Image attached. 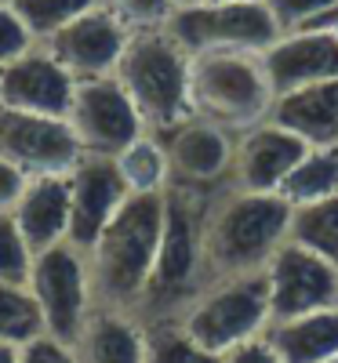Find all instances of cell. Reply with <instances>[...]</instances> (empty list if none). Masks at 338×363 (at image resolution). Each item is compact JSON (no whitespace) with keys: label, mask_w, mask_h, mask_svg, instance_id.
Listing matches in <instances>:
<instances>
[{"label":"cell","mask_w":338,"mask_h":363,"mask_svg":"<svg viewBox=\"0 0 338 363\" xmlns=\"http://www.w3.org/2000/svg\"><path fill=\"white\" fill-rule=\"evenodd\" d=\"M219 189L186 186L171 182L164 189V229L160 247L153 262V277L138 301L135 316L142 323L178 320L182 309L207 287V265H204V218L207 203Z\"/></svg>","instance_id":"cell-1"},{"label":"cell","mask_w":338,"mask_h":363,"mask_svg":"<svg viewBox=\"0 0 338 363\" xmlns=\"http://www.w3.org/2000/svg\"><path fill=\"white\" fill-rule=\"evenodd\" d=\"M291 229V203L280 193H248L222 186L204 218L207 284L266 272Z\"/></svg>","instance_id":"cell-2"},{"label":"cell","mask_w":338,"mask_h":363,"mask_svg":"<svg viewBox=\"0 0 338 363\" xmlns=\"http://www.w3.org/2000/svg\"><path fill=\"white\" fill-rule=\"evenodd\" d=\"M164 229V193H131L87 251L95 306L135 313L153 277Z\"/></svg>","instance_id":"cell-3"},{"label":"cell","mask_w":338,"mask_h":363,"mask_svg":"<svg viewBox=\"0 0 338 363\" xmlns=\"http://www.w3.org/2000/svg\"><path fill=\"white\" fill-rule=\"evenodd\" d=\"M190 62L193 55L182 48L168 26L131 29L128 48L116 62V84L128 91L131 106L142 116L149 135H168L182 120L193 116L190 106Z\"/></svg>","instance_id":"cell-4"},{"label":"cell","mask_w":338,"mask_h":363,"mask_svg":"<svg viewBox=\"0 0 338 363\" xmlns=\"http://www.w3.org/2000/svg\"><path fill=\"white\" fill-rule=\"evenodd\" d=\"M190 106L193 116L240 135L273 109V84L266 77L262 55L255 51H207L190 62Z\"/></svg>","instance_id":"cell-5"},{"label":"cell","mask_w":338,"mask_h":363,"mask_svg":"<svg viewBox=\"0 0 338 363\" xmlns=\"http://www.w3.org/2000/svg\"><path fill=\"white\" fill-rule=\"evenodd\" d=\"M178 323L190 335L211 349L226 356L229 349L262 338L269 330V291L266 277L251 272V277H229L207 284L186 309H182Z\"/></svg>","instance_id":"cell-6"},{"label":"cell","mask_w":338,"mask_h":363,"mask_svg":"<svg viewBox=\"0 0 338 363\" xmlns=\"http://www.w3.org/2000/svg\"><path fill=\"white\" fill-rule=\"evenodd\" d=\"M168 33L190 55H207V51L262 55L280 37V29H276L262 0H197V4L171 11Z\"/></svg>","instance_id":"cell-7"},{"label":"cell","mask_w":338,"mask_h":363,"mask_svg":"<svg viewBox=\"0 0 338 363\" xmlns=\"http://www.w3.org/2000/svg\"><path fill=\"white\" fill-rule=\"evenodd\" d=\"M29 294H33L44 335L73 345L84 320L95 309V291H91V269L87 251L73 247L70 240L55 244L29 262Z\"/></svg>","instance_id":"cell-8"},{"label":"cell","mask_w":338,"mask_h":363,"mask_svg":"<svg viewBox=\"0 0 338 363\" xmlns=\"http://www.w3.org/2000/svg\"><path fill=\"white\" fill-rule=\"evenodd\" d=\"M66 120L84 157H116L124 145L146 135L142 116L131 106L128 91L116 84V77L77 80Z\"/></svg>","instance_id":"cell-9"},{"label":"cell","mask_w":338,"mask_h":363,"mask_svg":"<svg viewBox=\"0 0 338 363\" xmlns=\"http://www.w3.org/2000/svg\"><path fill=\"white\" fill-rule=\"evenodd\" d=\"M80 157V142L66 116L0 106V160L26 174H70Z\"/></svg>","instance_id":"cell-10"},{"label":"cell","mask_w":338,"mask_h":363,"mask_svg":"<svg viewBox=\"0 0 338 363\" xmlns=\"http://www.w3.org/2000/svg\"><path fill=\"white\" fill-rule=\"evenodd\" d=\"M262 277L269 291V323L338 306V269L295 240H284Z\"/></svg>","instance_id":"cell-11"},{"label":"cell","mask_w":338,"mask_h":363,"mask_svg":"<svg viewBox=\"0 0 338 363\" xmlns=\"http://www.w3.org/2000/svg\"><path fill=\"white\" fill-rule=\"evenodd\" d=\"M131 29L120 22L106 0L99 8L84 11L80 18H73L70 26H62L55 37L44 40V48L70 69L73 80H91V77H113L116 62L128 48Z\"/></svg>","instance_id":"cell-12"},{"label":"cell","mask_w":338,"mask_h":363,"mask_svg":"<svg viewBox=\"0 0 338 363\" xmlns=\"http://www.w3.org/2000/svg\"><path fill=\"white\" fill-rule=\"evenodd\" d=\"M305 149L310 145L295 131L280 128L276 120H262V124L236 135L233 167H229L226 186L248 189V193H280L284 178L305 157Z\"/></svg>","instance_id":"cell-13"},{"label":"cell","mask_w":338,"mask_h":363,"mask_svg":"<svg viewBox=\"0 0 338 363\" xmlns=\"http://www.w3.org/2000/svg\"><path fill=\"white\" fill-rule=\"evenodd\" d=\"M73 87L77 80L70 77V69L44 44H33L18 58L0 66V106L8 109L66 116L73 102Z\"/></svg>","instance_id":"cell-14"},{"label":"cell","mask_w":338,"mask_h":363,"mask_svg":"<svg viewBox=\"0 0 338 363\" xmlns=\"http://www.w3.org/2000/svg\"><path fill=\"white\" fill-rule=\"evenodd\" d=\"M131 193L113 157H80L70 171V244L91 251Z\"/></svg>","instance_id":"cell-15"},{"label":"cell","mask_w":338,"mask_h":363,"mask_svg":"<svg viewBox=\"0 0 338 363\" xmlns=\"http://www.w3.org/2000/svg\"><path fill=\"white\" fill-rule=\"evenodd\" d=\"M171 164V182H186V186H204V189H222L229 182L233 167V149L236 135L226 128L211 124L204 116H190L168 135H160Z\"/></svg>","instance_id":"cell-16"},{"label":"cell","mask_w":338,"mask_h":363,"mask_svg":"<svg viewBox=\"0 0 338 363\" xmlns=\"http://www.w3.org/2000/svg\"><path fill=\"white\" fill-rule=\"evenodd\" d=\"M262 66L273 84V99L305 84L338 80V37L324 26L280 33L262 51Z\"/></svg>","instance_id":"cell-17"},{"label":"cell","mask_w":338,"mask_h":363,"mask_svg":"<svg viewBox=\"0 0 338 363\" xmlns=\"http://www.w3.org/2000/svg\"><path fill=\"white\" fill-rule=\"evenodd\" d=\"M11 218L33 255L62 244L70 236V174H29Z\"/></svg>","instance_id":"cell-18"},{"label":"cell","mask_w":338,"mask_h":363,"mask_svg":"<svg viewBox=\"0 0 338 363\" xmlns=\"http://www.w3.org/2000/svg\"><path fill=\"white\" fill-rule=\"evenodd\" d=\"M269 120L295 131L305 145H338V80L305 84L276 95Z\"/></svg>","instance_id":"cell-19"},{"label":"cell","mask_w":338,"mask_h":363,"mask_svg":"<svg viewBox=\"0 0 338 363\" xmlns=\"http://www.w3.org/2000/svg\"><path fill=\"white\" fill-rule=\"evenodd\" d=\"M77 363H142L146 327L135 313L95 306L73 342Z\"/></svg>","instance_id":"cell-20"},{"label":"cell","mask_w":338,"mask_h":363,"mask_svg":"<svg viewBox=\"0 0 338 363\" xmlns=\"http://www.w3.org/2000/svg\"><path fill=\"white\" fill-rule=\"evenodd\" d=\"M266 342L284 363H334L338 359V306L276 320L266 330Z\"/></svg>","instance_id":"cell-21"},{"label":"cell","mask_w":338,"mask_h":363,"mask_svg":"<svg viewBox=\"0 0 338 363\" xmlns=\"http://www.w3.org/2000/svg\"><path fill=\"white\" fill-rule=\"evenodd\" d=\"M280 196L291 207L338 196V145H310L305 149V157L284 178Z\"/></svg>","instance_id":"cell-22"},{"label":"cell","mask_w":338,"mask_h":363,"mask_svg":"<svg viewBox=\"0 0 338 363\" xmlns=\"http://www.w3.org/2000/svg\"><path fill=\"white\" fill-rule=\"evenodd\" d=\"M116 171L124 178L128 193H164L171 186V164H168V149L157 135H138L131 145H124L113 157Z\"/></svg>","instance_id":"cell-23"},{"label":"cell","mask_w":338,"mask_h":363,"mask_svg":"<svg viewBox=\"0 0 338 363\" xmlns=\"http://www.w3.org/2000/svg\"><path fill=\"white\" fill-rule=\"evenodd\" d=\"M288 240H295V244H302L305 251L320 255L338 269V196L291 207Z\"/></svg>","instance_id":"cell-24"},{"label":"cell","mask_w":338,"mask_h":363,"mask_svg":"<svg viewBox=\"0 0 338 363\" xmlns=\"http://www.w3.org/2000/svg\"><path fill=\"white\" fill-rule=\"evenodd\" d=\"M146 327V356L142 363H222L219 352L204 349L178 320H157Z\"/></svg>","instance_id":"cell-25"},{"label":"cell","mask_w":338,"mask_h":363,"mask_svg":"<svg viewBox=\"0 0 338 363\" xmlns=\"http://www.w3.org/2000/svg\"><path fill=\"white\" fill-rule=\"evenodd\" d=\"M37 335H44V323H40V309H37L33 294H29V287L0 280V342L22 345Z\"/></svg>","instance_id":"cell-26"},{"label":"cell","mask_w":338,"mask_h":363,"mask_svg":"<svg viewBox=\"0 0 338 363\" xmlns=\"http://www.w3.org/2000/svg\"><path fill=\"white\" fill-rule=\"evenodd\" d=\"M99 4L102 0H11V8L18 11V18L26 22V29L33 33L37 44H44L62 26H70L73 18H80L84 11L99 8Z\"/></svg>","instance_id":"cell-27"},{"label":"cell","mask_w":338,"mask_h":363,"mask_svg":"<svg viewBox=\"0 0 338 363\" xmlns=\"http://www.w3.org/2000/svg\"><path fill=\"white\" fill-rule=\"evenodd\" d=\"M29 262H33V251L26 247L11 211H0V280L26 284L29 280Z\"/></svg>","instance_id":"cell-28"},{"label":"cell","mask_w":338,"mask_h":363,"mask_svg":"<svg viewBox=\"0 0 338 363\" xmlns=\"http://www.w3.org/2000/svg\"><path fill=\"white\" fill-rule=\"evenodd\" d=\"M262 4L269 8L280 33H295V29H310L324 22L338 8V0H262Z\"/></svg>","instance_id":"cell-29"},{"label":"cell","mask_w":338,"mask_h":363,"mask_svg":"<svg viewBox=\"0 0 338 363\" xmlns=\"http://www.w3.org/2000/svg\"><path fill=\"white\" fill-rule=\"evenodd\" d=\"M106 8L128 29H157L168 26L175 4L171 0H106Z\"/></svg>","instance_id":"cell-30"},{"label":"cell","mask_w":338,"mask_h":363,"mask_svg":"<svg viewBox=\"0 0 338 363\" xmlns=\"http://www.w3.org/2000/svg\"><path fill=\"white\" fill-rule=\"evenodd\" d=\"M37 40L33 33L26 29V22L18 18V11L8 4V0H0V66L18 58L22 51H29Z\"/></svg>","instance_id":"cell-31"},{"label":"cell","mask_w":338,"mask_h":363,"mask_svg":"<svg viewBox=\"0 0 338 363\" xmlns=\"http://www.w3.org/2000/svg\"><path fill=\"white\" fill-rule=\"evenodd\" d=\"M18 363H77V352L51 335H37L18 345Z\"/></svg>","instance_id":"cell-32"},{"label":"cell","mask_w":338,"mask_h":363,"mask_svg":"<svg viewBox=\"0 0 338 363\" xmlns=\"http://www.w3.org/2000/svg\"><path fill=\"white\" fill-rule=\"evenodd\" d=\"M222 363H284V359L276 356V349H273V345L266 342V335H262V338H251V342L229 349V352L222 356Z\"/></svg>","instance_id":"cell-33"},{"label":"cell","mask_w":338,"mask_h":363,"mask_svg":"<svg viewBox=\"0 0 338 363\" xmlns=\"http://www.w3.org/2000/svg\"><path fill=\"white\" fill-rule=\"evenodd\" d=\"M26 182H29V174H26L22 167H15V164H8V160H0V211H11V207L18 203V196H22V189H26Z\"/></svg>","instance_id":"cell-34"},{"label":"cell","mask_w":338,"mask_h":363,"mask_svg":"<svg viewBox=\"0 0 338 363\" xmlns=\"http://www.w3.org/2000/svg\"><path fill=\"white\" fill-rule=\"evenodd\" d=\"M0 363H18V345L0 342Z\"/></svg>","instance_id":"cell-35"},{"label":"cell","mask_w":338,"mask_h":363,"mask_svg":"<svg viewBox=\"0 0 338 363\" xmlns=\"http://www.w3.org/2000/svg\"><path fill=\"white\" fill-rule=\"evenodd\" d=\"M317 26H324V29H331V33L338 37V8H334V11H331V15H327L324 22H317Z\"/></svg>","instance_id":"cell-36"},{"label":"cell","mask_w":338,"mask_h":363,"mask_svg":"<svg viewBox=\"0 0 338 363\" xmlns=\"http://www.w3.org/2000/svg\"><path fill=\"white\" fill-rule=\"evenodd\" d=\"M175 8H186V4H197V0H171Z\"/></svg>","instance_id":"cell-37"},{"label":"cell","mask_w":338,"mask_h":363,"mask_svg":"<svg viewBox=\"0 0 338 363\" xmlns=\"http://www.w3.org/2000/svg\"><path fill=\"white\" fill-rule=\"evenodd\" d=\"M8 4H11V0H8Z\"/></svg>","instance_id":"cell-38"},{"label":"cell","mask_w":338,"mask_h":363,"mask_svg":"<svg viewBox=\"0 0 338 363\" xmlns=\"http://www.w3.org/2000/svg\"><path fill=\"white\" fill-rule=\"evenodd\" d=\"M334 363H338V359H334Z\"/></svg>","instance_id":"cell-39"}]
</instances>
